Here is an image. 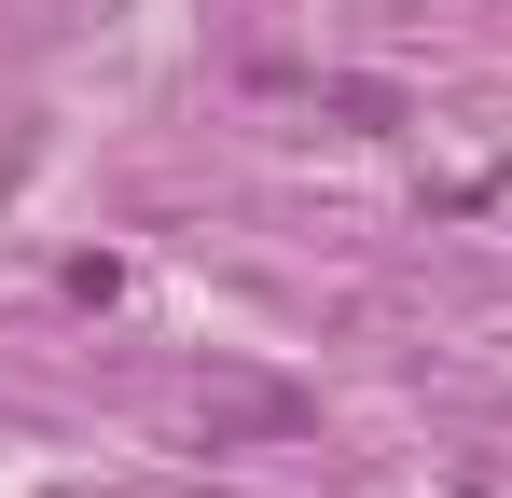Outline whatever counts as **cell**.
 Listing matches in <instances>:
<instances>
[{
    "instance_id": "obj_1",
    "label": "cell",
    "mask_w": 512,
    "mask_h": 498,
    "mask_svg": "<svg viewBox=\"0 0 512 498\" xmlns=\"http://www.w3.org/2000/svg\"><path fill=\"white\" fill-rule=\"evenodd\" d=\"M305 429H319L305 388H236V402L208 415V443H305Z\"/></svg>"
}]
</instances>
